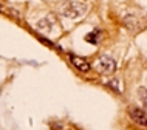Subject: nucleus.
<instances>
[{
  "mask_svg": "<svg viewBox=\"0 0 147 130\" xmlns=\"http://www.w3.org/2000/svg\"><path fill=\"white\" fill-rule=\"evenodd\" d=\"M124 25L133 33L141 31L147 25V15L140 13V11H133V13L124 15Z\"/></svg>",
  "mask_w": 147,
  "mask_h": 130,
  "instance_id": "nucleus-2",
  "label": "nucleus"
},
{
  "mask_svg": "<svg viewBox=\"0 0 147 130\" xmlns=\"http://www.w3.org/2000/svg\"><path fill=\"white\" fill-rule=\"evenodd\" d=\"M53 26H54L53 17H45V19H42V20L37 22V28L40 31H43V33H50Z\"/></svg>",
  "mask_w": 147,
  "mask_h": 130,
  "instance_id": "nucleus-6",
  "label": "nucleus"
},
{
  "mask_svg": "<svg viewBox=\"0 0 147 130\" xmlns=\"http://www.w3.org/2000/svg\"><path fill=\"white\" fill-rule=\"evenodd\" d=\"M138 94H140V99L142 101V104H144V107L147 110V88H140Z\"/></svg>",
  "mask_w": 147,
  "mask_h": 130,
  "instance_id": "nucleus-7",
  "label": "nucleus"
},
{
  "mask_svg": "<svg viewBox=\"0 0 147 130\" xmlns=\"http://www.w3.org/2000/svg\"><path fill=\"white\" fill-rule=\"evenodd\" d=\"M129 116L132 118L136 124L147 127V110H142L140 107H130L129 108Z\"/></svg>",
  "mask_w": 147,
  "mask_h": 130,
  "instance_id": "nucleus-4",
  "label": "nucleus"
},
{
  "mask_svg": "<svg viewBox=\"0 0 147 130\" xmlns=\"http://www.w3.org/2000/svg\"><path fill=\"white\" fill-rule=\"evenodd\" d=\"M70 61H71V64L76 67L78 70H81V71H88L90 70V64L85 61L84 57H79V56H76V54H71Z\"/></svg>",
  "mask_w": 147,
  "mask_h": 130,
  "instance_id": "nucleus-5",
  "label": "nucleus"
},
{
  "mask_svg": "<svg viewBox=\"0 0 147 130\" xmlns=\"http://www.w3.org/2000/svg\"><path fill=\"white\" fill-rule=\"evenodd\" d=\"M61 14L67 19H79L85 14L87 11V6L81 2H74V0H67L63 2L61 8H59Z\"/></svg>",
  "mask_w": 147,
  "mask_h": 130,
  "instance_id": "nucleus-1",
  "label": "nucleus"
},
{
  "mask_svg": "<svg viewBox=\"0 0 147 130\" xmlns=\"http://www.w3.org/2000/svg\"><path fill=\"white\" fill-rule=\"evenodd\" d=\"M94 68L101 74H113L116 70V62L109 56H101L94 62Z\"/></svg>",
  "mask_w": 147,
  "mask_h": 130,
  "instance_id": "nucleus-3",
  "label": "nucleus"
}]
</instances>
